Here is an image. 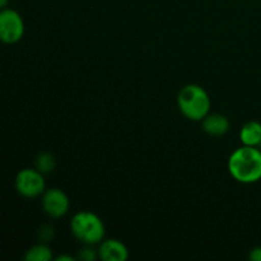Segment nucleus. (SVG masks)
I'll list each match as a JSON object with an SVG mask.
<instances>
[{
    "mask_svg": "<svg viewBox=\"0 0 261 261\" xmlns=\"http://www.w3.org/2000/svg\"><path fill=\"white\" fill-rule=\"evenodd\" d=\"M228 172L241 184H255L261 180V150L257 147L242 145L228 158Z\"/></svg>",
    "mask_w": 261,
    "mask_h": 261,
    "instance_id": "1",
    "label": "nucleus"
},
{
    "mask_svg": "<svg viewBox=\"0 0 261 261\" xmlns=\"http://www.w3.org/2000/svg\"><path fill=\"white\" fill-rule=\"evenodd\" d=\"M177 106L181 114L193 121H201L211 110V98L198 84H188L178 92Z\"/></svg>",
    "mask_w": 261,
    "mask_h": 261,
    "instance_id": "2",
    "label": "nucleus"
},
{
    "mask_svg": "<svg viewBox=\"0 0 261 261\" xmlns=\"http://www.w3.org/2000/svg\"><path fill=\"white\" fill-rule=\"evenodd\" d=\"M71 233L84 245H97L105 239V224L97 214L82 211L74 214L70 222Z\"/></svg>",
    "mask_w": 261,
    "mask_h": 261,
    "instance_id": "3",
    "label": "nucleus"
},
{
    "mask_svg": "<svg viewBox=\"0 0 261 261\" xmlns=\"http://www.w3.org/2000/svg\"><path fill=\"white\" fill-rule=\"evenodd\" d=\"M14 185L18 194L28 199L37 198L46 190L43 173H41L37 168H24L19 171L15 176Z\"/></svg>",
    "mask_w": 261,
    "mask_h": 261,
    "instance_id": "4",
    "label": "nucleus"
},
{
    "mask_svg": "<svg viewBox=\"0 0 261 261\" xmlns=\"http://www.w3.org/2000/svg\"><path fill=\"white\" fill-rule=\"evenodd\" d=\"M24 20L14 9L0 10V41L8 45L17 43L24 35Z\"/></svg>",
    "mask_w": 261,
    "mask_h": 261,
    "instance_id": "5",
    "label": "nucleus"
},
{
    "mask_svg": "<svg viewBox=\"0 0 261 261\" xmlns=\"http://www.w3.org/2000/svg\"><path fill=\"white\" fill-rule=\"evenodd\" d=\"M68 195L60 189H48L42 194V208L47 216L53 218H61L69 212Z\"/></svg>",
    "mask_w": 261,
    "mask_h": 261,
    "instance_id": "6",
    "label": "nucleus"
},
{
    "mask_svg": "<svg viewBox=\"0 0 261 261\" xmlns=\"http://www.w3.org/2000/svg\"><path fill=\"white\" fill-rule=\"evenodd\" d=\"M129 256L126 246L116 239L102 240L98 247V257L103 261H125Z\"/></svg>",
    "mask_w": 261,
    "mask_h": 261,
    "instance_id": "7",
    "label": "nucleus"
},
{
    "mask_svg": "<svg viewBox=\"0 0 261 261\" xmlns=\"http://www.w3.org/2000/svg\"><path fill=\"white\" fill-rule=\"evenodd\" d=\"M201 121L203 130L212 137H222L229 130V120L222 114H208Z\"/></svg>",
    "mask_w": 261,
    "mask_h": 261,
    "instance_id": "8",
    "label": "nucleus"
},
{
    "mask_svg": "<svg viewBox=\"0 0 261 261\" xmlns=\"http://www.w3.org/2000/svg\"><path fill=\"white\" fill-rule=\"evenodd\" d=\"M240 140L242 145L259 147L261 142V122L249 121L240 130Z\"/></svg>",
    "mask_w": 261,
    "mask_h": 261,
    "instance_id": "9",
    "label": "nucleus"
},
{
    "mask_svg": "<svg viewBox=\"0 0 261 261\" xmlns=\"http://www.w3.org/2000/svg\"><path fill=\"white\" fill-rule=\"evenodd\" d=\"M53 259V251L43 242L28 249L24 254L25 261H50Z\"/></svg>",
    "mask_w": 261,
    "mask_h": 261,
    "instance_id": "10",
    "label": "nucleus"
},
{
    "mask_svg": "<svg viewBox=\"0 0 261 261\" xmlns=\"http://www.w3.org/2000/svg\"><path fill=\"white\" fill-rule=\"evenodd\" d=\"M36 168L40 171L43 175H47V173H51L56 167V160L51 153L43 152L41 154L37 155L35 161Z\"/></svg>",
    "mask_w": 261,
    "mask_h": 261,
    "instance_id": "11",
    "label": "nucleus"
},
{
    "mask_svg": "<svg viewBox=\"0 0 261 261\" xmlns=\"http://www.w3.org/2000/svg\"><path fill=\"white\" fill-rule=\"evenodd\" d=\"M78 257L83 261H94L98 257V250L93 249V245H86L83 249L79 251Z\"/></svg>",
    "mask_w": 261,
    "mask_h": 261,
    "instance_id": "12",
    "label": "nucleus"
},
{
    "mask_svg": "<svg viewBox=\"0 0 261 261\" xmlns=\"http://www.w3.org/2000/svg\"><path fill=\"white\" fill-rule=\"evenodd\" d=\"M54 234H55V232H54L53 227L43 226L42 228L40 229V233H38V236H40V239L42 240V242H48L50 240H53Z\"/></svg>",
    "mask_w": 261,
    "mask_h": 261,
    "instance_id": "13",
    "label": "nucleus"
},
{
    "mask_svg": "<svg viewBox=\"0 0 261 261\" xmlns=\"http://www.w3.org/2000/svg\"><path fill=\"white\" fill-rule=\"evenodd\" d=\"M249 259L251 261H261V246L254 247V249L250 251Z\"/></svg>",
    "mask_w": 261,
    "mask_h": 261,
    "instance_id": "14",
    "label": "nucleus"
},
{
    "mask_svg": "<svg viewBox=\"0 0 261 261\" xmlns=\"http://www.w3.org/2000/svg\"><path fill=\"white\" fill-rule=\"evenodd\" d=\"M56 260H58V261H73V260H74V257L68 256V255H63V256L56 257Z\"/></svg>",
    "mask_w": 261,
    "mask_h": 261,
    "instance_id": "15",
    "label": "nucleus"
},
{
    "mask_svg": "<svg viewBox=\"0 0 261 261\" xmlns=\"http://www.w3.org/2000/svg\"><path fill=\"white\" fill-rule=\"evenodd\" d=\"M8 4H9V0H0V10L7 8Z\"/></svg>",
    "mask_w": 261,
    "mask_h": 261,
    "instance_id": "16",
    "label": "nucleus"
},
{
    "mask_svg": "<svg viewBox=\"0 0 261 261\" xmlns=\"http://www.w3.org/2000/svg\"><path fill=\"white\" fill-rule=\"evenodd\" d=\"M257 148H259V149L261 150V142H260V144H259V147H257Z\"/></svg>",
    "mask_w": 261,
    "mask_h": 261,
    "instance_id": "17",
    "label": "nucleus"
}]
</instances>
